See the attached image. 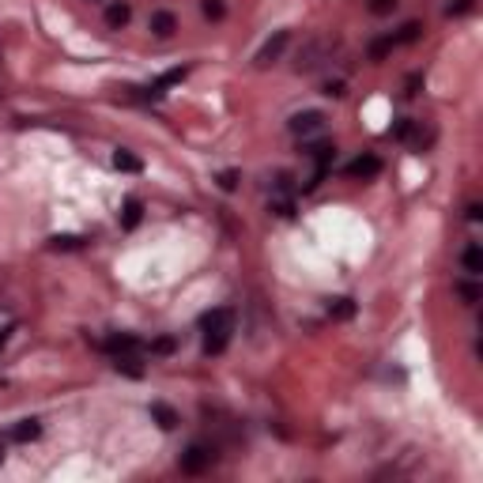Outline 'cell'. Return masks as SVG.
<instances>
[{"mask_svg":"<svg viewBox=\"0 0 483 483\" xmlns=\"http://www.w3.org/2000/svg\"><path fill=\"white\" fill-rule=\"evenodd\" d=\"M201 328H204V355H223L230 344V333H234V310L230 306L208 310L201 317Z\"/></svg>","mask_w":483,"mask_h":483,"instance_id":"1","label":"cell"},{"mask_svg":"<svg viewBox=\"0 0 483 483\" xmlns=\"http://www.w3.org/2000/svg\"><path fill=\"white\" fill-rule=\"evenodd\" d=\"M212 465H215V446H208V442H193L181 453V472L185 476H201V472H208Z\"/></svg>","mask_w":483,"mask_h":483,"instance_id":"2","label":"cell"},{"mask_svg":"<svg viewBox=\"0 0 483 483\" xmlns=\"http://www.w3.org/2000/svg\"><path fill=\"white\" fill-rule=\"evenodd\" d=\"M287 129H291V133L299 136V140H310V136H317V133H325V114H321V109H306V114H294Z\"/></svg>","mask_w":483,"mask_h":483,"instance_id":"3","label":"cell"},{"mask_svg":"<svg viewBox=\"0 0 483 483\" xmlns=\"http://www.w3.org/2000/svg\"><path fill=\"white\" fill-rule=\"evenodd\" d=\"M287 42H291V35L287 30H276V35H272L265 46L257 49V57H254V64L257 68H272V64H276L280 57H283V49H287Z\"/></svg>","mask_w":483,"mask_h":483,"instance_id":"4","label":"cell"},{"mask_svg":"<svg viewBox=\"0 0 483 483\" xmlns=\"http://www.w3.org/2000/svg\"><path fill=\"white\" fill-rule=\"evenodd\" d=\"M344 174H347L351 181H370V178H378V174H381V159L374 155V151H362L359 159L347 162Z\"/></svg>","mask_w":483,"mask_h":483,"instance_id":"5","label":"cell"},{"mask_svg":"<svg viewBox=\"0 0 483 483\" xmlns=\"http://www.w3.org/2000/svg\"><path fill=\"white\" fill-rule=\"evenodd\" d=\"M325 53H328V42H325V38H314L306 49H299V61H294V68H299V72H314L317 64H321Z\"/></svg>","mask_w":483,"mask_h":483,"instance_id":"6","label":"cell"},{"mask_svg":"<svg viewBox=\"0 0 483 483\" xmlns=\"http://www.w3.org/2000/svg\"><path fill=\"white\" fill-rule=\"evenodd\" d=\"M117 374L125 378H144V351H125V355H114Z\"/></svg>","mask_w":483,"mask_h":483,"instance_id":"7","label":"cell"},{"mask_svg":"<svg viewBox=\"0 0 483 483\" xmlns=\"http://www.w3.org/2000/svg\"><path fill=\"white\" fill-rule=\"evenodd\" d=\"M185 76H189V68H170V72H162L155 83L151 87H144V98H162L167 95V87H174V83H181Z\"/></svg>","mask_w":483,"mask_h":483,"instance_id":"8","label":"cell"},{"mask_svg":"<svg viewBox=\"0 0 483 483\" xmlns=\"http://www.w3.org/2000/svg\"><path fill=\"white\" fill-rule=\"evenodd\" d=\"M174 30H178V16H174V12H167V8L151 12V35H155V38H170Z\"/></svg>","mask_w":483,"mask_h":483,"instance_id":"9","label":"cell"},{"mask_svg":"<svg viewBox=\"0 0 483 483\" xmlns=\"http://www.w3.org/2000/svg\"><path fill=\"white\" fill-rule=\"evenodd\" d=\"M102 347L109 351V355H125V351H144V344H140V340H136L133 333H114Z\"/></svg>","mask_w":483,"mask_h":483,"instance_id":"10","label":"cell"},{"mask_svg":"<svg viewBox=\"0 0 483 483\" xmlns=\"http://www.w3.org/2000/svg\"><path fill=\"white\" fill-rule=\"evenodd\" d=\"M129 19H133V8L125 4V0H114V4H106V27L109 30H121L129 23Z\"/></svg>","mask_w":483,"mask_h":483,"instance_id":"11","label":"cell"},{"mask_svg":"<svg viewBox=\"0 0 483 483\" xmlns=\"http://www.w3.org/2000/svg\"><path fill=\"white\" fill-rule=\"evenodd\" d=\"M42 438V423L38 419H19L12 427V442H38Z\"/></svg>","mask_w":483,"mask_h":483,"instance_id":"12","label":"cell"},{"mask_svg":"<svg viewBox=\"0 0 483 483\" xmlns=\"http://www.w3.org/2000/svg\"><path fill=\"white\" fill-rule=\"evenodd\" d=\"M151 419H155V423L162 427V431H174V427L181 423V419H178V412H174L170 404H162V400L151 404Z\"/></svg>","mask_w":483,"mask_h":483,"instance_id":"13","label":"cell"},{"mask_svg":"<svg viewBox=\"0 0 483 483\" xmlns=\"http://www.w3.org/2000/svg\"><path fill=\"white\" fill-rule=\"evenodd\" d=\"M460 265H465L468 276H479V272H483V249L476 246V242H468V246H465V254H460Z\"/></svg>","mask_w":483,"mask_h":483,"instance_id":"14","label":"cell"},{"mask_svg":"<svg viewBox=\"0 0 483 483\" xmlns=\"http://www.w3.org/2000/svg\"><path fill=\"white\" fill-rule=\"evenodd\" d=\"M114 170H121V174H140V170H144V162H140L133 151L117 148V151H114Z\"/></svg>","mask_w":483,"mask_h":483,"instance_id":"15","label":"cell"},{"mask_svg":"<svg viewBox=\"0 0 483 483\" xmlns=\"http://www.w3.org/2000/svg\"><path fill=\"white\" fill-rule=\"evenodd\" d=\"M140 219H144V204H140L136 196H133V201H125V212H121V227L133 230V227H140Z\"/></svg>","mask_w":483,"mask_h":483,"instance_id":"16","label":"cell"},{"mask_svg":"<svg viewBox=\"0 0 483 483\" xmlns=\"http://www.w3.org/2000/svg\"><path fill=\"white\" fill-rule=\"evenodd\" d=\"M328 317H336V321H351V317H355V299H333V302H328Z\"/></svg>","mask_w":483,"mask_h":483,"instance_id":"17","label":"cell"},{"mask_svg":"<svg viewBox=\"0 0 483 483\" xmlns=\"http://www.w3.org/2000/svg\"><path fill=\"white\" fill-rule=\"evenodd\" d=\"M87 238H80V234H53L49 238V249H64V254H68V249H80Z\"/></svg>","mask_w":483,"mask_h":483,"instance_id":"18","label":"cell"},{"mask_svg":"<svg viewBox=\"0 0 483 483\" xmlns=\"http://www.w3.org/2000/svg\"><path fill=\"white\" fill-rule=\"evenodd\" d=\"M457 294L465 299V306H476L483 299V291H479V283H472V280H460L457 283Z\"/></svg>","mask_w":483,"mask_h":483,"instance_id":"19","label":"cell"},{"mask_svg":"<svg viewBox=\"0 0 483 483\" xmlns=\"http://www.w3.org/2000/svg\"><path fill=\"white\" fill-rule=\"evenodd\" d=\"M393 46H397V38H378V42H370V61H386L389 53H393Z\"/></svg>","mask_w":483,"mask_h":483,"instance_id":"20","label":"cell"},{"mask_svg":"<svg viewBox=\"0 0 483 483\" xmlns=\"http://www.w3.org/2000/svg\"><path fill=\"white\" fill-rule=\"evenodd\" d=\"M201 12H204V19H223L227 4H223V0H201Z\"/></svg>","mask_w":483,"mask_h":483,"instance_id":"21","label":"cell"},{"mask_svg":"<svg viewBox=\"0 0 483 483\" xmlns=\"http://www.w3.org/2000/svg\"><path fill=\"white\" fill-rule=\"evenodd\" d=\"M419 35H423V23H404L400 35H397V46L400 42H419Z\"/></svg>","mask_w":483,"mask_h":483,"instance_id":"22","label":"cell"},{"mask_svg":"<svg viewBox=\"0 0 483 483\" xmlns=\"http://www.w3.org/2000/svg\"><path fill=\"white\" fill-rule=\"evenodd\" d=\"M238 181H242L238 170H223V174H219V189H223V193H234Z\"/></svg>","mask_w":483,"mask_h":483,"instance_id":"23","label":"cell"},{"mask_svg":"<svg viewBox=\"0 0 483 483\" xmlns=\"http://www.w3.org/2000/svg\"><path fill=\"white\" fill-rule=\"evenodd\" d=\"M476 8V0H449L446 4V16H468Z\"/></svg>","mask_w":483,"mask_h":483,"instance_id":"24","label":"cell"},{"mask_svg":"<svg viewBox=\"0 0 483 483\" xmlns=\"http://www.w3.org/2000/svg\"><path fill=\"white\" fill-rule=\"evenodd\" d=\"M174 351V336H159V340H151V355H170Z\"/></svg>","mask_w":483,"mask_h":483,"instance_id":"25","label":"cell"},{"mask_svg":"<svg viewBox=\"0 0 483 483\" xmlns=\"http://www.w3.org/2000/svg\"><path fill=\"white\" fill-rule=\"evenodd\" d=\"M412 125H415V121H412V117H397V125H393V129H389V133H393V136H397V140H408V133H412Z\"/></svg>","mask_w":483,"mask_h":483,"instance_id":"26","label":"cell"},{"mask_svg":"<svg viewBox=\"0 0 483 483\" xmlns=\"http://www.w3.org/2000/svg\"><path fill=\"white\" fill-rule=\"evenodd\" d=\"M393 8H397V0H370V12L374 16H389Z\"/></svg>","mask_w":483,"mask_h":483,"instance_id":"27","label":"cell"},{"mask_svg":"<svg viewBox=\"0 0 483 483\" xmlns=\"http://www.w3.org/2000/svg\"><path fill=\"white\" fill-rule=\"evenodd\" d=\"M321 91H325L328 98H344V80H328V83L321 87Z\"/></svg>","mask_w":483,"mask_h":483,"instance_id":"28","label":"cell"},{"mask_svg":"<svg viewBox=\"0 0 483 483\" xmlns=\"http://www.w3.org/2000/svg\"><path fill=\"white\" fill-rule=\"evenodd\" d=\"M465 219H468V223H479V219H483V204L472 201V204L465 208Z\"/></svg>","mask_w":483,"mask_h":483,"instance_id":"29","label":"cell"},{"mask_svg":"<svg viewBox=\"0 0 483 483\" xmlns=\"http://www.w3.org/2000/svg\"><path fill=\"white\" fill-rule=\"evenodd\" d=\"M419 87H423V76H419V72H412V76H408V91H404V95H415Z\"/></svg>","mask_w":483,"mask_h":483,"instance_id":"30","label":"cell"},{"mask_svg":"<svg viewBox=\"0 0 483 483\" xmlns=\"http://www.w3.org/2000/svg\"><path fill=\"white\" fill-rule=\"evenodd\" d=\"M4 457H8V442L0 438V465H4Z\"/></svg>","mask_w":483,"mask_h":483,"instance_id":"31","label":"cell"}]
</instances>
